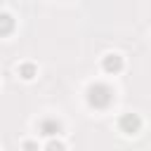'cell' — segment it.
Instances as JSON below:
<instances>
[{
	"label": "cell",
	"instance_id": "1",
	"mask_svg": "<svg viewBox=\"0 0 151 151\" xmlns=\"http://www.w3.org/2000/svg\"><path fill=\"white\" fill-rule=\"evenodd\" d=\"M87 101H90V106H94V109H106V106L113 101V90H111L109 85H104V83H94V85H90V90H87Z\"/></svg>",
	"mask_w": 151,
	"mask_h": 151
},
{
	"label": "cell",
	"instance_id": "2",
	"mask_svg": "<svg viewBox=\"0 0 151 151\" xmlns=\"http://www.w3.org/2000/svg\"><path fill=\"white\" fill-rule=\"evenodd\" d=\"M139 127H142V120H139L134 113H125V116L120 118V130H123V132L134 134V132H139Z\"/></svg>",
	"mask_w": 151,
	"mask_h": 151
},
{
	"label": "cell",
	"instance_id": "3",
	"mask_svg": "<svg viewBox=\"0 0 151 151\" xmlns=\"http://www.w3.org/2000/svg\"><path fill=\"white\" fill-rule=\"evenodd\" d=\"M101 66H104V71H106V73H118V71L123 68V59H120L118 54H106Z\"/></svg>",
	"mask_w": 151,
	"mask_h": 151
},
{
	"label": "cell",
	"instance_id": "4",
	"mask_svg": "<svg viewBox=\"0 0 151 151\" xmlns=\"http://www.w3.org/2000/svg\"><path fill=\"white\" fill-rule=\"evenodd\" d=\"M59 132H61L59 120L47 118V120H42V123H40V134H45V137H54V134H59Z\"/></svg>",
	"mask_w": 151,
	"mask_h": 151
},
{
	"label": "cell",
	"instance_id": "5",
	"mask_svg": "<svg viewBox=\"0 0 151 151\" xmlns=\"http://www.w3.org/2000/svg\"><path fill=\"white\" fill-rule=\"evenodd\" d=\"M14 31V19L5 12H0V35H9Z\"/></svg>",
	"mask_w": 151,
	"mask_h": 151
},
{
	"label": "cell",
	"instance_id": "6",
	"mask_svg": "<svg viewBox=\"0 0 151 151\" xmlns=\"http://www.w3.org/2000/svg\"><path fill=\"white\" fill-rule=\"evenodd\" d=\"M19 73H21V78L31 80V78L35 76V66H33V64H21V66H19Z\"/></svg>",
	"mask_w": 151,
	"mask_h": 151
},
{
	"label": "cell",
	"instance_id": "7",
	"mask_svg": "<svg viewBox=\"0 0 151 151\" xmlns=\"http://www.w3.org/2000/svg\"><path fill=\"white\" fill-rule=\"evenodd\" d=\"M47 151H64V144H59V142H50V144H47Z\"/></svg>",
	"mask_w": 151,
	"mask_h": 151
},
{
	"label": "cell",
	"instance_id": "8",
	"mask_svg": "<svg viewBox=\"0 0 151 151\" xmlns=\"http://www.w3.org/2000/svg\"><path fill=\"white\" fill-rule=\"evenodd\" d=\"M24 149H26V151H38L35 142H26V144H24Z\"/></svg>",
	"mask_w": 151,
	"mask_h": 151
}]
</instances>
